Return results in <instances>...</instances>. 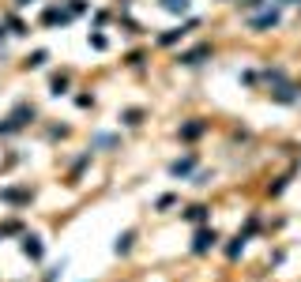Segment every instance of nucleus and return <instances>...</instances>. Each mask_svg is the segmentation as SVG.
Returning a JSON list of instances; mask_svg holds the SVG:
<instances>
[{
	"label": "nucleus",
	"mask_w": 301,
	"mask_h": 282,
	"mask_svg": "<svg viewBox=\"0 0 301 282\" xmlns=\"http://www.w3.org/2000/svg\"><path fill=\"white\" fill-rule=\"evenodd\" d=\"M215 241H218V233H215V230H200V233H196V245H192V252H207V248H215Z\"/></svg>",
	"instance_id": "obj_1"
},
{
	"label": "nucleus",
	"mask_w": 301,
	"mask_h": 282,
	"mask_svg": "<svg viewBox=\"0 0 301 282\" xmlns=\"http://www.w3.org/2000/svg\"><path fill=\"white\" fill-rule=\"evenodd\" d=\"M162 12H173V15H184L188 12V0H158Z\"/></svg>",
	"instance_id": "obj_2"
},
{
	"label": "nucleus",
	"mask_w": 301,
	"mask_h": 282,
	"mask_svg": "<svg viewBox=\"0 0 301 282\" xmlns=\"http://www.w3.org/2000/svg\"><path fill=\"white\" fill-rule=\"evenodd\" d=\"M275 23H279V12H264V15L252 19V26H256V31H264V26H275Z\"/></svg>",
	"instance_id": "obj_3"
},
{
	"label": "nucleus",
	"mask_w": 301,
	"mask_h": 282,
	"mask_svg": "<svg viewBox=\"0 0 301 282\" xmlns=\"http://www.w3.org/2000/svg\"><path fill=\"white\" fill-rule=\"evenodd\" d=\"M23 252H26L31 260H38V256H42V245H38V237H23Z\"/></svg>",
	"instance_id": "obj_4"
},
{
	"label": "nucleus",
	"mask_w": 301,
	"mask_h": 282,
	"mask_svg": "<svg viewBox=\"0 0 301 282\" xmlns=\"http://www.w3.org/2000/svg\"><path fill=\"white\" fill-rule=\"evenodd\" d=\"M207 53H211V49H207V45H200V49H192V53H184V57H181V61H184V64H200V61H203V57H207Z\"/></svg>",
	"instance_id": "obj_5"
},
{
	"label": "nucleus",
	"mask_w": 301,
	"mask_h": 282,
	"mask_svg": "<svg viewBox=\"0 0 301 282\" xmlns=\"http://www.w3.org/2000/svg\"><path fill=\"white\" fill-rule=\"evenodd\" d=\"M188 170H192V158H181V162H173V166H170V173H173V177H184Z\"/></svg>",
	"instance_id": "obj_6"
},
{
	"label": "nucleus",
	"mask_w": 301,
	"mask_h": 282,
	"mask_svg": "<svg viewBox=\"0 0 301 282\" xmlns=\"http://www.w3.org/2000/svg\"><path fill=\"white\" fill-rule=\"evenodd\" d=\"M279 102H297V87H283V91H275Z\"/></svg>",
	"instance_id": "obj_7"
},
{
	"label": "nucleus",
	"mask_w": 301,
	"mask_h": 282,
	"mask_svg": "<svg viewBox=\"0 0 301 282\" xmlns=\"http://www.w3.org/2000/svg\"><path fill=\"white\" fill-rule=\"evenodd\" d=\"M143 121V109H128L124 113V124H140Z\"/></svg>",
	"instance_id": "obj_8"
},
{
	"label": "nucleus",
	"mask_w": 301,
	"mask_h": 282,
	"mask_svg": "<svg viewBox=\"0 0 301 282\" xmlns=\"http://www.w3.org/2000/svg\"><path fill=\"white\" fill-rule=\"evenodd\" d=\"M188 218H192V222H203V218H207V207H192Z\"/></svg>",
	"instance_id": "obj_9"
},
{
	"label": "nucleus",
	"mask_w": 301,
	"mask_h": 282,
	"mask_svg": "<svg viewBox=\"0 0 301 282\" xmlns=\"http://www.w3.org/2000/svg\"><path fill=\"white\" fill-rule=\"evenodd\" d=\"M132 237H135V233H124V237L117 241V252H128L132 248Z\"/></svg>",
	"instance_id": "obj_10"
},
{
	"label": "nucleus",
	"mask_w": 301,
	"mask_h": 282,
	"mask_svg": "<svg viewBox=\"0 0 301 282\" xmlns=\"http://www.w3.org/2000/svg\"><path fill=\"white\" fill-rule=\"evenodd\" d=\"M203 132V121H196V124H188V128H184V135H188V139H192V135H200Z\"/></svg>",
	"instance_id": "obj_11"
}]
</instances>
